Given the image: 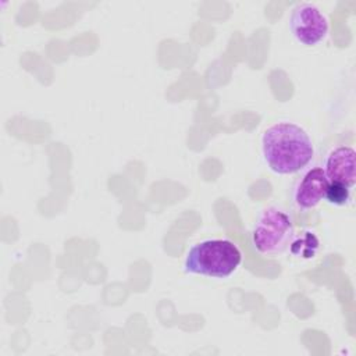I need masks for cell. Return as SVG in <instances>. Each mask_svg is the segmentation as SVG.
Listing matches in <instances>:
<instances>
[{
	"instance_id": "obj_2",
	"label": "cell",
	"mask_w": 356,
	"mask_h": 356,
	"mask_svg": "<svg viewBox=\"0 0 356 356\" xmlns=\"http://www.w3.org/2000/svg\"><path fill=\"white\" fill-rule=\"evenodd\" d=\"M239 248L228 239H206L195 243L186 253L184 270L214 278L229 277L241 264Z\"/></svg>"
},
{
	"instance_id": "obj_3",
	"label": "cell",
	"mask_w": 356,
	"mask_h": 356,
	"mask_svg": "<svg viewBox=\"0 0 356 356\" xmlns=\"http://www.w3.org/2000/svg\"><path fill=\"white\" fill-rule=\"evenodd\" d=\"M293 235L295 227L289 216L271 206L259 214L252 231V243L260 254L273 257L282 254L289 248Z\"/></svg>"
},
{
	"instance_id": "obj_5",
	"label": "cell",
	"mask_w": 356,
	"mask_h": 356,
	"mask_svg": "<svg viewBox=\"0 0 356 356\" xmlns=\"http://www.w3.org/2000/svg\"><path fill=\"white\" fill-rule=\"evenodd\" d=\"M323 171L330 182L352 188L356 184V152L352 146L338 145L324 159Z\"/></svg>"
},
{
	"instance_id": "obj_4",
	"label": "cell",
	"mask_w": 356,
	"mask_h": 356,
	"mask_svg": "<svg viewBox=\"0 0 356 356\" xmlns=\"http://www.w3.org/2000/svg\"><path fill=\"white\" fill-rule=\"evenodd\" d=\"M288 24L292 36L305 46L320 43L328 33L327 17L312 3H300L295 6Z\"/></svg>"
},
{
	"instance_id": "obj_8",
	"label": "cell",
	"mask_w": 356,
	"mask_h": 356,
	"mask_svg": "<svg viewBox=\"0 0 356 356\" xmlns=\"http://www.w3.org/2000/svg\"><path fill=\"white\" fill-rule=\"evenodd\" d=\"M324 199L334 206H346L349 204L352 196H350V188L342 185V184H337V182H330L325 191V196Z\"/></svg>"
},
{
	"instance_id": "obj_1",
	"label": "cell",
	"mask_w": 356,
	"mask_h": 356,
	"mask_svg": "<svg viewBox=\"0 0 356 356\" xmlns=\"http://www.w3.org/2000/svg\"><path fill=\"white\" fill-rule=\"evenodd\" d=\"M261 152L268 168L289 175L303 170L314 157L310 135L292 121H278L261 135Z\"/></svg>"
},
{
	"instance_id": "obj_6",
	"label": "cell",
	"mask_w": 356,
	"mask_h": 356,
	"mask_svg": "<svg viewBox=\"0 0 356 356\" xmlns=\"http://www.w3.org/2000/svg\"><path fill=\"white\" fill-rule=\"evenodd\" d=\"M330 181L321 167L307 170L292 189V202L299 210H310L320 204L325 196Z\"/></svg>"
},
{
	"instance_id": "obj_7",
	"label": "cell",
	"mask_w": 356,
	"mask_h": 356,
	"mask_svg": "<svg viewBox=\"0 0 356 356\" xmlns=\"http://www.w3.org/2000/svg\"><path fill=\"white\" fill-rule=\"evenodd\" d=\"M289 246L293 256L302 259H313L318 250V239L313 232L303 231L298 236L293 235Z\"/></svg>"
}]
</instances>
